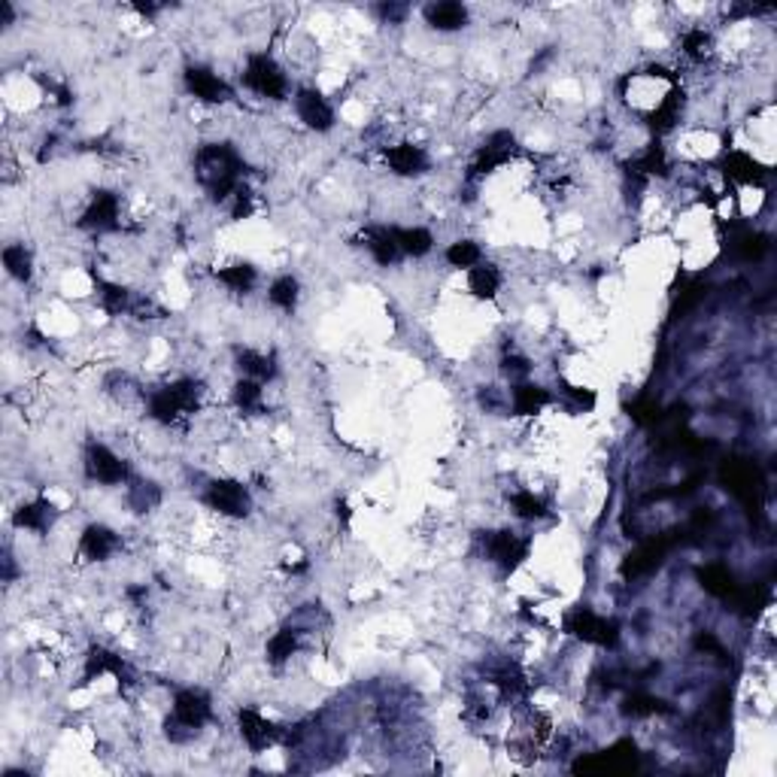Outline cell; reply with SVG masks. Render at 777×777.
Here are the masks:
<instances>
[{
  "mask_svg": "<svg viewBox=\"0 0 777 777\" xmlns=\"http://www.w3.org/2000/svg\"><path fill=\"white\" fill-rule=\"evenodd\" d=\"M261 395H264V388H261L259 379H250V377H246V379H237V383H234L231 398H234V404H237V410L252 413V410L261 408Z\"/></svg>",
  "mask_w": 777,
  "mask_h": 777,
  "instance_id": "obj_28",
  "label": "cell"
},
{
  "mask_svg": "<svg viewBox=\"0 0 777 777\" xmlns=\"http://www.w3.org/2000/svg\"><path fill=\"white\" fill-rule=\"evenodd\" d=\"M665 702L653 699V695H632L629 702H625V713H632V717H653V713H665Z\"/></svg>",
  "mask_w": 777,
  "mask_h": 777,
  "instance_id": "obj_34",
  "label": "cell"
},
{
  "mask_svg": "<svg viewBox=\"0 0 777 777\" xmlns=\"http://www.w3.org/2000/svg\"><path fill=\"white\" fill-rule=\"evenodd\" d=\"M501 282H505V277H501V270L489 261H480L477 268L467 270V289H471L477 298H483V301H492V298L498 295Z\"/></svg>",
  "mask_w": 777,
  "mask_h": 777,
  "instance_id": "obj_19",
  "label": "cell"
},
{
  "mask_svg": "<svg viewBox=\"0 0 777 777\" xmlns=\"http://www.w3.org/2000/svg\"><path fill=\"white\" fill-rule=\"evenodd\" d=\"M101 307L110 316H122L131 307V291L119 282H101Z\"/></svg>",
  "mask_w": 777,
  "mask_h": 777,
  "instance_id": "obj_29",
  "label": "cell"
},
{
  "mask_svg": "<svg viewBox=\"0 0 777 777\" xmlns=\"http://www.w3.org/2000/svg\"><path fill=\"white\" fill-rule=\"evenodd\" d=\"M550 401H553L550 388H544L537 383H516L510 388V408H514L516 417H535V413H541Z\"/></svg>",
  "mask_w": 777,
  "mask_h": 777,
  "instance_id": "obj_15",
  "label": "cell"
},
{
  "mask_svg": "<svg viewBox=\"0 0 777 777\" xmlns=\"http://www.w3.org/2000/svg\"><path fill=\"white\" fill-rule=\"evenodd\" d=\"M365 246H368V252L374 255V261L383 264V268H388V264H395L401 259V250H398V243H395L392 228H368Z\"/></svg>",
  "mask_w": 777,
  "mask_h": 777,
  "instance_id": "obj_17",
  "label": "cell"
},
{
  "mask_svg": "<svg viewBox=\"0 0 777 777\" xmlns=\"http://www.w3.org/2000/svg\"><path fill=\"white\" fill-rule=\"evenodd\" d=\"M680 107H684V92L680 88H671V92L662 97L659 107L650 113V128L656 134H665L680 122Z\"/></svg>",
  "mask_w": 777,
  "mask_h": 777,
  "instance_id": "obj_21",
  "label": "cell"
},
{
  "mask_svg": "<svg viewBox=\"0 0 777 777\" xmlns=\"http://www.w3.org/2000/svg\"><path fill=\"white\" fill-rule=\"evenodd\" d=\"M426 22L435 31H462L467 25V10L456 0H440V4L426 6Z\"/></svg>",
  "mask_w": 777,
  "mask_h": 777,
  "instance_id": "obj_16",
  "label": "cell"
},
{
  "mask_svg": "<svg viewBox=\"0 0 777 777\" xmlns=\"http://www.w3.org/2000/svg\"><path fill=\"white\" fill-rule=\"evenodd\" d=\"M565 629L571 634H577L583 644H595V647H614L616 638H620V625L607 616H598L589 607H577L568 620H565Z\"/></svg>",
  "mask_w": 777,
  "mask_h": 777,
  "instance_id": "obj_4",
  "label": "cell"
},
{
  "mask_svg": "<svg viewBox=\"0 0 777 777\" xmlns=\"http://www.w3.org/2000/svg\"><path fill=\"white\" fill-rule=\"evenodd\" d=\"M510 507H514V514L519 519H526V523H535V519H544L546 516V505L544 498H537L532 489H519L510 496Z\"/></svg>",
  "mask_w": 777,
  "mask_h": 777,
  "instance_id": "obj_27",
  "label": "cell"
},
{
  "mask_svg": "<svg viewBox=\"0 0 777 777\" xmlns=\"http://www.w3.org/2000/svg\"><path fill=\"white\" fill-rule=\"evenodd\" d=\"M379 15H383V22H388V25H398V22H404V15H408V6L383 4V6H379Z\"/></svg>",
  "mask_w": 777,
  "mask_h": 777,
  "instance_id": "obj_36",
  "label": "cell"
},
{
  "mask_svg": "<svg viewBox=\"0 0 777 777\" xmlns=\"http://www.w3.org/2000/svg\"><path fill=\"white\" fill-rule=\"evenodd\" d=\"M237 726H241L243 744L250 747L252 753H261V750H268L273 741L280 738V729L273 726L268 717H261V713L252 711V708L237 711Z\"/></svg>",
  "mask_w": 777,
  "mask_h": 777,
  "instance_id": "obj_11",
  "label": "cell"
},
{
  "mask_svg": "<svg viewBox=\"0 0 777 777\" xmlns=\"http://www.w3.org/2000/svg\"><path fill=\"white\" fill-rule=\"evenodd\" d=\"M122 222V201L116 192H97L92 204L85 207L79 225L88 231H116Z\"/></svg>",
  "mask_w": 777,
  "mask_h": 777,
  "instance_id": "obj_8",
  "label": "cell"
},
{
  "mask_svg": "<svg viewBox=\"0 0 777 777\" xmlns=\"http://www.w3.org/2000/svg\"><path fill=\"white\" fill-rule=\"evenodd\" d=\"M243 83L259 97H268V101H286L289 94V79L270 55H250Z\"/></svg>",
  "mask_w": 777,
  "mask_h": 777,
  "instance_id": "obj_3",
  "label": "cell"
},
{
  "mask_svg": "<svg viewBox=\"0 0 777 777\" xmlns=\"http://www.w3.org/2000/svg\"><path fill=\"white\" fill-rule=\"evenodd\" d=\"M204 505L210 510H216L219 516H234L241 519L250 514L252 507V498H250V489L237 480H213L207 486L204 492Z\"/></svg>",
  "mask_w": 777,
  "mask_h": 777,
  "instance_id": "obj_5",
  "label": "cell"
},
{
  "mask_svg": "<svg viewBox=\"0 0 777 777\" xmlns=\"http://www.w3.org/2000/svg\"><path fill=\"white\" fill-rule=\"evenodd\" d=\"M702 586L708 589L711 595H729L735 589V580H732V571L723 568V565H708L702 571Z\"/></svg>",
  "mask_w": 777,
  "mask_h": 777,
  "instance_id": "obj_31",
  "label": "cell"
},
{
  "mask_svg": "<svg viewBox=\"0 0 777 777\" xmlns=\"http://www.w3.org/2000/svg\"><path fill=\"white\" fill-rule=\"evenodd\" d=\"M116 550H119V535L113 532L110 526L94 523L85 528L83 537H79V553L92 562H107Z\"/></svg>",
  "mask_w": 777,
  "mask_h": 777,
  "instance_id": "obj_12",
  "label": "cell"
},
{
  "mask_svg": "<svg viewBox=\"0 0 777 777\" xmlns=\"http://www.w3.org/2000/svg\"><path fill=\"white\" fill-rule=\"evenodd\" d=\"M85 471H88V477H92L94 483H101V486H119V483L128 480L125 458H119L110 447H103V444L88 447Z\"/></svg>",
  "mask_w": 777,
  "mask_h": 777,
  "instance_id": "obj_6",
  "label": "cell"
},
{
  "mask_svg": "<svg viewBox=\"0 0 777 777\" xmlns=\"http://www.w3.org/2000/svg\"><path fill=\"white\" fill-rule=\"evenodd\" d=\"M386 164L398 176H419L428 171V155L417 143H398L386 149Z\"/></svg>",
  "mask_w": 777,
  "mask_h": 777,
  "instance_id": "obj_13",
  "label": "cell"
},
{
  "mask_svg": "<svg viewBox=\"0 0 777 777\" xmlns=\"http://www.w3.org/2000/svg\"><path fill=\"white\" fill-rule=\"evenodd\" d=\"M295 110H298V119L304 122L310 131H331L334 128V107L325 97L316 92V88H301L295 94Z\"/></svg>",
  "mask_w": 777,
  "mask_h": 777,
  "instance_id": "obj_10",
  "label": "cell"
},
{
  "mask_svg": "<svg viewBox=\"0 0 777 777\" xmlns=\"http://www.w3.org/2000/svg\"><path fill=\"white\" fill-rule=\"evenodd\" d=\"M4 268L10 277H15L19 282H28L31 280V252L25 250V243H10L4 246Z\"/></svg>",
  "mask_w": 777,
  "mask_h": 777,
  "instance_id": "obj_26",
  "label": "cell"
},
{
  "mask_svg": "<svg viewBox=\"0 0 777 777\" xmlns=\"http://www.w3.org/2000/svg\"><path fill=\"white\" fill-rule=\"evenodd\" d=\"M480 261H483L480 243H474V241H456V243L447 246V264H449V268H456V270H471V268H477Z\"/></svg>",
  "mask_w": 777,
  "mask_h": 777,
  "instance_id": "obj_24",
  "label": "cell"
},
{
  "mask_svg": "<svg viewBox=\"0 0 777 777\" xmlns=\"http://www.w3.org/2000/svg\"><path fill=\"white\" fill-rule=\"evenodd\" d=\"M128 501H131V507L134 510H149V507H155L158 501H162V492H158V486L155 483H131L128 486Z\"/></svg>",
  "mask_w": 777,
  "mask_h": 777,
  "instance_id": "obj_33",
  "label": "cell"
},
{
  "mask_svg": "<svg viewBox=\"0 0 777 777\" xmlns=\"http://www.w3.org/2000/svg\"><path fill=\"white\" fill-rule=\"evenodd\" d=\"M298 291H301V286H298V280L291 277V273H286V277H277L270 282L268 289V301L273 307H280L282 313H291L298 304Z\"/></svg>",
  "mask_w": 777,
  "mask_h": 777,
  "instance_id": "obj_22",
  "label": "cell"
},
{
  "mask_svg": "<svg viewBox=\"0 0 777 777\" xmlns=\"http://www.w3.org/2000/svg\"><path fill=\"white\" fill-rule=\"evenodd\" d=\"M486 556L496 565H501L505 571H514L519 562L528 559V541L519 537L516 532H510V528H505V532H492L486 537Z\"/></svg>",
  "mask_w": 777,
  "mask_h": 777,
  "instance_id": "obj_9",
  "label": "cell"
},
{
  "mask_svg": "<svg viewBox=\"0 0 777 777\" xmlns=\"http://www.w3.org/2000/svg\"><path fill=\"white\" fill-rule=\"evenodd\" d=\"M52 519H55V507L49 501H31V505H22V510H15L13 523L15 528H28V532H49Z\"/></svg>",
  "mask_w": 777,
  "mask_h": 777,
  "instance_id": "obj_20",
  "label": "cell"
},
{
  "mask_svg": "<svg viewBox=\"0 0 777 777\" xmlns=\"http://www.w3.org/2000/svg\"><path fill=\"white\" fill-rule=\"evenodd\" d=\"M216 280L231 291H250L255 286V280H259V273H255L250 261H237V264H228L222 270H216Z\"/></svg>",
  "mask_w": 777,
  "mask_h": 777,
  "instance_id": "obj_23",
  "label": "cell"
},
{
  "mask_svg": "<svg viewBox=\"0 0 777 777\" xmlns=\"http://www.w3.org/2000/svg\"><path fill=\"white\" fill-rule=\"evenodd\" d=\"M198 408V383L192 377L176 379L171 386H162L149 395V417L162 426H171L182 413H194Z\"/></svg>",
  "mask_w": 777,
  "mask_h": 777,
  "instance_id": "obj_2",
  "label": "cell"
},
{
  "mask_svg": "<svg viewBox=\"0 0 777 777\" xmlns=\"http://www.w3.org/2000/svg\"><path fill=\"white\" fill-rule=\"evenodd\" d=\"M395 234V243H398L401 255H410V259H422V255H428L431 250H435V234L428 231V228H392Z\"/></svg>",
  "mask_w": 777,
  "mask_h": 777,
  "instance_id": "obj_18",
  "label": "cell"
},
{
  "mask_svg": "<svg viewBox=\"0 0 777 777\" xmlns=\"http://www.w3.org/2000/svg\"><path fill=\"white\" fill-rule=\"evenodd\" d=\"M213 720V702L204 690H180L173 695V708L164 729L173 744H189L201 735V729Z\"/></svg>",
  "mask_w": 777,
  "mask_h": 777,
  "instance_id": "obj_1",
  "label": "cell"
},
{
  "mask_svg": "<svg viewBox=\"0 0 777 777\" xmlns=\"http://www.w3.org/2000/svg\"><path fill=\"white\" fill-rule=\"evenodd\" d=\"M295 650H298V632L295 629H280L277 634H270L268 647H264V653H268V662H273V665L289 662L291 656H295Z\"/></svg>",
  "mask_w": 777,
  "mask_h": 777,
  "instance_id": "obj_25",
  "label": "cell"
},
{
  "mask_svg": "<svg viewBox=\"0 0 777 777\" xmlns=\"http://www.w3.org/2000/svg\"><path fill=\"white\" fill-rule=\"evenodd\" d=\"M723 173L732 182H744V185H756L765 180V167L756 162L750 152H741V149H732V152L723 155Z\"/></svg>",
  "mask_w": 777,
  "mask_h": 777,
  "instance_id": "obj_14",
  "label": "cell"
},
{
  "mask_svg": "<svg viewBox=\"0 0 777 777\" xmlns=\"http://www.w3.org/2000/svg\"><path fill=\"white\" fill-rule=\"evenodd\" d=\"M565 395L577 404L580 410H593L595 408V392L593 388H583V386H565Z\"/></svg>",
  "mask_w": 777,
  "mask_h": 777,
  "instance_id": "obj_35",
  "label": "cell"
},
{
  "mask_svg": "<svg viewBox=\"0 0 777 777\" xmlns=\"http://www.w3.org/2000/svg\"><path fill=\"white\" fill-rule=\"evenodd\" d=\"M680 46H684V55L693 58V61H704L711 55V34L704 28H693L684 34V40H680Z\"/></svg>",
  "mask_w": 777,
  "mask_h": 777,
  "instance_id": "obj_32",
  "label": "cell"
},
{
  "mask_svg": "<svg viewBox=\"0 0 777 777\" xmlns=\"http://www.w3.org/2000/svg\"><path fill=\"white\" fill-rule=\"evenodd\" d=\"M185 88H189V94H194L204 103H228L234 97L231 85H228L216 70L201 67V64L185 70Z\"/></svg>",
  "mask_w": 777,
  "mask_h": 777,
  "instance_id": "obj_7",
  "label": "cell"
},
{
  "mask_svg": "<svg viewBox=\"0 0 777 777\" xmlns=\"http://www.w3.org/2000/svg\"><path fill=\"white\" fill-rule=\"evenodd\" d=\"M237 361H241V370L250 379H259V383H264V379L273 377V359L261 356V352L243 349L241 356H237Z\"/></svg>",
  "mask_w": 777,
  "mask_h": 777,
  "instance_id": "obj_30",
  "label": "cell"
}]
</instances>
